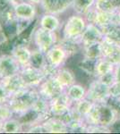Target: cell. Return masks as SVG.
Segmentation results:
<instances>
[{
  "mask_svg": "<svg viewBox=\"0 0 120 134\" xmlns=\"http://www.w3.org/2000/svg\"><path fill=\"white\" fill-rule=\"evenodd\" d=\"M40 97L37 88H25L21 91L12 95L8 100V105L13 110L14 116L22 117L32 110L36 99Z\"/></svg>",
  "mask_w": 120,
  "mask_h": 134,
  "instance_id": "obj_1",
  "label": "cell"
},
{
  "mask_svg": "<svg viewBox=\"0 0 120 134\" xmlns=\"http://www.w3.org/2000/svg\"><path fill=\"white\" fill-rule=\"evenodd\" d=\"M119 117V114L106 102H97L91 108L90 113L84 117L87 124H100L110 127Z\"/></svg>",
  "mask_w": 120,
  "mask_h": 134,
  "instance_id": "obj_2",
  "label": "cell"
},
{
  "mask_svg": "<svg viewBox=\"0 0 120 134\" xmlns=\"http://www.w3.org/2000/svg\"><path fill=\"white\" fill-rule=\"evenodd\" d=\"M16 21L14 3L10 0H0V31L6 40L17 37Z\"/></svg>",
  "mask_w": 120,
  "mask_h": 134,
  "instance_id": "obj_3",
  "label": "cell"
},
{
  "mask_svg": "<svg viewBox=\"0 0 120 134\" xmlns=\"http://www.w3.org/2000/svg\"><path fill=\"white\" fill-rule=\"evenodd\" d=\"M30 38L32 42L35 46L34 47L45 54L59 41L56 31H48L39 25L33 29Z\"/></svg>",
  "mask_w": 120,
  "mask_h": 134,
  "instance_id": "obj_4",
  "label": "cell"
},
{
  "mask_svg": "<svg viewBox=\"0 0 120 134\" xmlns=\"http://www.w3.org/2000/svg\"><path fill=\"white\" fill-rule=\"evenodd\" d=\"M84 15L74 14L69 16L62 26V38L79 40L81 35L87 26Z\"/></svg>",
  "mask_w": 120,
  "mask_h": 134,
  "instance_id": "obj_5",
  "label": "cell"
},
{
  "mask_svg": "<svg viewBox=\"0 0 120 134\" xmlns=\"http://www.w3.org/2000/svg\"><path fill=\"white\" fill-rule=\"evenodd\" d=\"M19 73L26 87L30 88H37L49 77L44 70L30 65L22 68Z\"/></svg>",
  "mask_w": 120,
  "mask_h": 134,
  "instance_id": "obj_6",
  "label": "cell"
},
{
  "mask_svg": "<svg viewBox=\"0 0 120 134\" xmlns=\"http://www.w3.org/2000/svg\"><path fill=\"white\" fill-rule=\"evenodd\" d=\"M39 95L48 100H51L65 91V88L54 76H49L37 88Z\"/></svg>",
  "mask_w": 120,
  "mask_h": 134,
  "instance_id": "obj_7",
  "label": "cell"
},
{
  "mask_svg": "<svg viewBox=\"0 0 120 134\" xmlns=\"http://www.w3.org/2000/svg\"><path fill=\"white\" fill-rule=\"evenodd\" d=\"M109 97V86L100 82L98 79H93L87 88L86 98L92 102H105Z\"/></svg>",
  "mask_w": 120,
  "mask_h": 134,
  "instance_id": "obj_8",
  "label": "cell"
},
{
  "mask_svg": "<svg viewBox=\"0 0 120 134\" xmlns=\"http://www.w3.org/2000/svg\"><path fill=\"white\" fill-rule=\"evenodd\" d=\"M22 67L11 53L0 55V80L20 72Z\"/></svg>",
  "mask_w": 120,
  "mask_h": 134,
  "instance_id": "obj_9",
  "label": "cell"
},
{
  "mask_svg": "<svg viewBox=\"0 0 120 134\" xmlns=\"http://www.w3.org/2000/svg\"><path fill=\"white\" fill-rule=\"evenodd\" d=\"M73 100L69 98L65 91L59 95V96L49 100V107L51 115L56 116V117H60L65 113H66L69 109L73 107Z\"/></svg>",
  "mask_w": 120,
  "mask_h": 134,
  "instance_id": "obj_10",
  "label": "cell"
},
{
  "mask_svg": "<svg viewBox=\"0 0 120 134\" xmlns=\"http://www.w3.org/2000/svg\"><path fill=\"white\" fill-rule=\"evenodd\" d=\"M46 58L49 66L54 69H58L64 66L65 62L69 58V55H67L64 47L58 42L46 53Z\"/></svg>",
  "mask_w": 120,
  "mask_h": 134,
  "instance_id": "obj_11",
  "label": "cell"
},
{
  "mask_svg": "<svg viewBox=\"0 0 120 134\" xmlns=\"http://www.w3.org/2000/svg\"><path fill=\"white\" fill-rule=\"evenodd\" d=\"M103 32L97 25L94 23H87L86 28L79 38V42L82 47L100 42L103 40Z\"/></svg>",
  "mask_w": 120,
  "mask_h": 134,
  "instance_id": "obj_12",
  "label": "cell"
},
{
  "mask_svg": "<svg viewBox=\"0 0 120 134\" xmlns=\"http://www.w3.org/2000/svg\"><path fill=\"white\" fill-rule=\"evenodd\" d=\"M14 14L17 19L33 21L37 17V5L27 0L14 4Z\"/></svg>",
  "mask_w": 120,
  "mask_h": 134,
  "instance_id": "obj_13",
  "label": "cell"
},
{
  "mask_svg": "<svg viewBox=\"0 0 120 134\" xmlns=\"http://www.w3.org/2000/svg\"><path fill=\"white\" fill-rule=\"evenodd\" d=\"M73 0H42L40 8L43 13L60 15L71 8Z\"/></svg>",
  "mask_w": 120,
  "mask_h": 134,
  "instance_id": "obj_14",
  "label": "cell"
},
{
  "mask_svg": "<svg viewBox=\"0 0 120 134\" xmlns=\"http://www.w3.org/2000/svg\"><path fill=\"white\" fill-rule=\"evenodd\" d=\"M11 54L14 57L16 61L19 63L22 68L30 65L32 49L26 43H18L14 45L11 49Z\"/></svg>",
  "mask_w": 120,
  "mask_h": 134,
  "instance_id": "obj_15",
  "label": "cell"
},
{
  "mask_svg": "<svg viewBox=\"0 0 120 134\" xmlns=\"http://www.w3.org/2000/svg\"><path fill=\"white\" fill-rule=\"evenodd\" d=\"M41 124L45 130V132L64 133L69 131L67 125L59 117H56V116H50L46 121L41 122Z\"/></svg>",
  "mask_w": 120,
  "mask_h": 134,
  "instance_id": "obj_16",
  "label": "cell"
},
{
  "mask_svg": "<svg viewBox=\"0 0 120 134\" xmlns=\"http://www.w3.org/2000/svg\"><path fill=\"white\" fill-rule=\"evenodd\" d=\"M0 81L4 84V86L6 87L10 97L12 96V95L15 94V93L21 91L23 88H28V87H26V85L24 84V82H23L20 73L15 74L14 76L2 79V80H0Z\"/></svg>",
  "mask_w": 120,
  "mask_h": 134,
  "instance_id": "obj_17",
  "label": "cell"
},
{
  "mask_svg": "<svg viewBox=\"0 0 120 134\" xmlns=\"http://www.w3.org/2000/svg\"><path fill=\"white\" fill-rule=\"evenodd\" d=\"M39 26L50 31H58L62 28V23L58 15L44 13L39 19Z\"/></svg>",
  "mask_w": 120,
  "mask_h": 134,
  "instance_id": "obj_18",
  "label": "cell"
},
{
  "mask_svg": "<svg viewBox=\"0 0 120 134\" xmlns=\"http://www.w3.org/2000/svg\"><path fill=\"white\" fill-rule=\"evenodd\" d=\"M54 77L58 81L61 85L64 87L65 90L68 88L70 86L75 82V75L70 69L65 68V67L62 66L56 70V72L54 75Z\"/></svg>",
  "mask_w": 120,
  "mask_h": 134,
  "instance_id": "obj_19",
  "label": "cell"
},
{
  "mask_svg": "<svg viewBox=\"0 0 120 134\" xmlns=\"http://www.w3.org/2000/svg\"><path fill=\"white\" fill-rule=\"evenodd\" d=\"M30 66L36 67L39 69H42L47 72V70L49 69V64H48L47 58H46V54L41 52L37 48H32V60H30ZM48 74V73H47ZM49 76V75H48Z\"/></svg>",
  "mask_w": 120,
  "mask_h": 134,
  "instance_id": "obj_20",
  "label": "cell"
},
{
  "mask_svg": "<svg viewBox=\"0 0 120 134\" xmlns=\"http://www.w3.org/2000/svg\"><path fill=\"white\" fill-rule=\"evenodd\" d=\"M99 59H92V58L84 57L78 64V67L84 74L87 76L95 78V72H96V65Z\"/></svg>",
  "mask_w": 120,
  "mask_h": 134,
  "instance_id": "obj_21",
  "label": "cell"
},
{
  "mask_svg": "<svg viewBox=\"0 0 120 134\" xmlns=\"http://www.w3.org/2000/svg\"><path fill=\"white\" fill-rule=\"evenodd\" d=\"M24 130L23 122L19 118L14 117L8 119L4 122L3 125V131L2 132L4 133H19Z\"/></svg>",
  "mask_w": 120,
  "mask_h": 134,
  "instance_id": "obj_22",
  "label": "cell"
},
{
  "mask_svg": "<svg viewBox=\"0 0 120 134\" xmlns=\"http://www.w3.org/2000/svg\"><path fill=\"white\" fill-rule=\"evenodd\" d=\"M103 32L104 37L108 38L112 41L120 44V24L111 23L109 24L100 28Z\"/></svg>",
  "mask_w": 120,
  "mask_h": 134,
  "instance_id": "obj_23",
  "label": "cell"
},
{
  "mask_svg": "<svg viewBox=\"0 0 120 134\" xmlns=\"http://www.w3.org/2000/svg\"><path fill=\"white\" fill-rule=\"evenodd\" d=\"M65 92L68 95V97L70 98L73 102H77L84 98H86V92L87 88H85L84 86L81 85V84L75 83L72 86H70L68 88L65 90Z\"/></svg>",
  "mask_w": 120,
  "mask_h": 134,
  "instance_id": "obj_24",
  "label": "cell"
},
{
  "mask_svg": "<svg viewBox=\"0 0 120 134\" xmlns=\"http://www.w3.org/2000/svg\"><path fill=\"white\" fill-rule=\"evenodd\" d=\"M95 2L96 0H73L71 8L75 14L84 15L95 5Z\"/></svg>",
  "mask_w": 120,
  "mask_h": 134,
  "instance_id": "obj_25",
  "label": "cell"
},
{
  "mask_svg": "<svg viewBox=\"0 0 120 134\" xmlns=\"http://www.w3.org/2000/svg\"><path fill=\"white\" fill-rule=\"evenodd\" d=\"M82 53L84 57L92 58V59H100L102 58V52H101V46L100 42L91 44L90 46L82 47Z\"/></svg>",
  "mask_w": 120,
  "mask_h": 134,
  "instance_id": "obj_26",
  "label": "cell"
},
{
  "mask_svg": "<svg viewBox=\"0 0 120 134\" xmlns=\"http://www.w3.org/2000/svg\"><path fill=\"white\" fill-rule=\"evenodd\" d=\"M115 64H112L110 61H108L106 58H100L98 60L97 65H96V72H95V78L100 77L101 75H104L106 73L114 72ZM94 78V79H95Z\"/></svg>",
  "mask_w": 120,
  "mask_h": 134,
  "instance_id": "obj_27",
  "label": "cell"
},
{
  "mask_svg": "<svg viewBox=\"0 0 120 134\" xmlns=\"http://www.w3.org/2000/svg\"><path fill=\"white\" fill-rule=\"evenodd\" d=\"M93 105H94V102H92V101L88 99L87 98H84V99H82V100L74 103V107H75V109L84 118L90 113V111L93 107Z\"/></svg>",
  "mask_w": 120,
  "mask_h": 134,
  "instance_id": "obj_28",
  "label": "cell"
},
{
  "mask_svg": "<svg viewBox=\"0 0 120 134\" xmlns=\"http://www.w3.org/2000/svg\"><path fill=\"white\" fill-rule=\"evenodd\" d=\"M111 23H113V12L108 13L97 10L94 21H93L94 24L97 25L99 28H101Z\"/></svg>",
  "mask_w": 120,
  "mask_h": 134,
  "instance_id": "obj_29",
  "label": "cell"
},
{
  "mask_svg": "<svg viewBox=\"0 0 120 134\" xmlns=\"http://www.w3.org/2000/svg\"><path fill=\"white\" fill-rule=\"evenodd\" d=\"M94 7L99 11L112 13L116 11L109 0H96Z\"/></svg>",
  "mask_w": 120,
  "mask_h": 134,
  "instance_id": "obj_30",
  "label": "cell"
},
{
  "mask_svg": "<svg viewBox=\"0 0 120 134\" xmlns=\"http://www.w3.org/2000/svg\"><path fill=\"white\" fill-rule=\"evenodd\" d=\"M14 116V114L13 110L11 109L10 105L8 103H3L0 104V119L2 121H6L8 119L12 118Z\"/></svg>",
  "mask_w": 120,
  "mask_h": 134,
  "instance_id": "obj_31",
  "label": "cell"
},
{
  "mask_svg": "<svg viewBox=\"0 0 120 134\" xmlns=\"http://www.w3.org/2000/svg\"><path fill=\"white\" fill-rule=\"evenodd\" d=\"M95 79H98L100 82H102L105 85L110 86L112 83H114L116 81V76H115V72H111L108 73H106L104 75H101L100 77H97Z\"/></svg>",
  "mask_w": 120,
  "mask_h": 134,
  "instance_id": "obj_32",
  "label": "cell"
},
{
  "mask_svg": "<svg viewBox=\"0 0 120 134\" xmlns=\"http://www.w3.org/2000/svg\"><path fill=\"white\" fill-rule=\"evenodd\" d=\"M105 102L109 105L113 109L119 114L120 116V97H111L109 96Z\"/></svg>",
  "mask_w": 120,
  "mask_h": 134,
  "instance_id": "obj_33",
  "label": "cell"
},
{
  "mask_svg": "<svg viewBox=\"0 0 120 134\" xmlns=\"http://www.w3.org/2000/svg\"><path fill=\"white\" fill-rule=\"evenodd\" d=\"M9 94H8L7 90H6V87L4 86V84L0 81V104L3 103H7L9 100Z\"/></svg>",
  "mask_w": 120,
  "mask_h": 134,
  "instance_id": "obj_34",
  "label": "cell"
},
{
  "mask_svg": "<svg viewBox=\"0 0 120 134\" xmlns=\"http://www.w3.org/2000/svg\"><path fill=\"white\" fill-rule=\"evenodd\" d=\"M109 96L120 97V81H116L109 86Z\"/></svg>",
  "mask_w": 120,
  "mask_h": 134,
  "instance_id": "obj_35",
  "label": "cell"
},
{
  "mask_svg": "<svg viewBox=\"0 0 120 134\" xmlns=\"http://www.w3.org/2000/svg\"><path fill=\"white\" fill-rule=\"evenodd\" d=\"M111 130V132L112 131H115V132H120V116L117 120L115 121L112 124V125L109 127Z\"/></svg>",
  "mask_w": 120,
  "mask_h": 134,
  "instance_id": "obj_36",
  "label": "cell"
},
{
  "mask_svg": "<svg viewBox=\"0 0 120 134\" xmlns=\"http://www.w3.org/2000/svg\"><path fill=\"white\" fill-rule=\"evenodd\" d=\"M114 72H115V76H116V81H120V64H117V65L115 66Z\"/></svg>",
  "mask_w": 120,
  "mask_h": 134,
  "instance_id": "obj_37",
  "label": "cell"
},
{
  "mask_svg": "<svg viewBox=\"0 0 120 134\" xmlns=\"http://www.w3.org/2000/svg\"><path fill=\"white\" fill-rule=\"evenodd\" d=\"M116 10L120 9V0H109Z\"/></svg>",
  "mask_w": 120,
  "mask_h": 134,
  "instance_id": "obj_38",
  "label": "cell"
},
{
  "mask_svg": "<svg viewBox=\"0 0 120 134\" xmlns=\"http://www.w3.org/2000/svg\"><path fill=\"white\" fill-rule=\"evenodd\" d=\"M27 1L30 2V3L34 4V5H40L42 0H27Z\"/></svg>",
  "mask_w": 120,
  "mask_h": 134,
  "instance_id": "obj_39",
  "label": "cell"
},
{
  "mask_svg": "<svg viewBox=\"0 0 120 134\" xmlns=\"http://www.w3.org/2000/svg\"><path fill=\"white\" fill-rule=\"evenodd\" d=\"M3 125H4V121H2L0 119V132H2V131H3Z\"/></svg>",
  "mask_w": 120,
  "mask_h": 134,
  "instance_id": "obj_40",
  "label": "cell"
},
{
  "mask_svg": "<svg viewBox=\"0 0 120 134\" xmlns=\"http://www.w3.org/2000/svg\"><path fill=\"white\" fill-rule=\"evenodd\" d=\"M10 1H12L13 3H17V2H21V1H23V0H10Z\"/></svg>",
  "mask_w": 120,
  "mask_h": 134,
  "instance_id": "obj_41",
  "label": "cell"
}]
</instances>
